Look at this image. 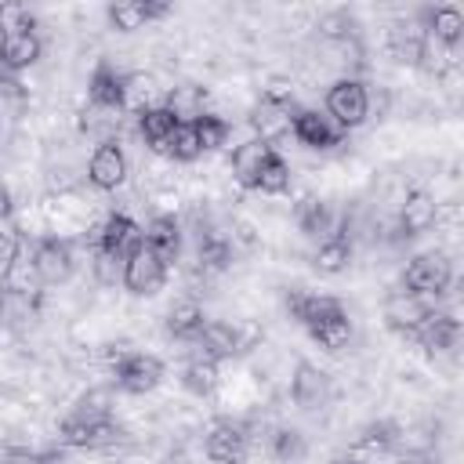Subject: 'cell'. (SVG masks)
<instances>
[{
  "label": "cell",
  "mask_w": 464,
  "mask_h": 464,
  "mask_svg": "<svg viewBox=\"0 0 464 464\" xmlns=\"http://www.w3.org/2000/svg\"><path fill=\"white\" fill-rule=\"evenodd\" d=\"M181 384H185L192 395H199V399L214 395V392H218V384H221L218 362H214V359H207L203 352H192V359H188V366H185V377H181Z\"/></svg>",
  "instance_id": "26"
},
{
  "label": "cell",
  "mask_w": 464,
  "mask_h": 464,
  "mask_svg": "<svg viewBox=\"0 0 464 464\" xmlns=\"http://www.w3.org/2000/svg\"><path fill=\"white\" fill-rule=\"evenodd\" d=\"M192 348L196 352H203L207 359H228V355H236L243 344H239V330L232 326V323H221V319H207L203 323V330L196 334V341H192Z\"/></svg>",
  "instance_id": "16"
},
{
  "label": "cell",
  "mask_w": 464,
  "mask_h": 464,
  "mask_svg": "<svg viewBox=\"0 0 464 464\" xmlns=\"http://www.w3.org/2000/svg\"><path fill=\"white\" fill-rule=\"evenodd\" d=\"M72 246L58 236H44L40 243H33V268L40 276V286H58L72 276Z\"/></svg>",
  "instance_id": "4"
},
{
  "label": "cell",
  "mask_w": 464,
  "mask_h": 464,
  "mask_svg": "<svg viewBox=\"0 0 464 464\" xmlns=\"http://www.w3.org/2000/svg\"><path fill=\"white\" fill-rule=\"evenodd\" d=\"M286 308H290V315H294L301 326H308V330H312L315 323H323V319L344 312V304H341L337 297H330V294H312V290H294V294L286 297Z\"/></svg>",
  "instance_id": "14"
},
{
  "label": "cell",
  "mask_w": 464,
  "mask_h": 464,
  "mask_svg": "<svg viewBox=\"0 0 464 464\" xmlns=\"http://www.w3.org/2000/svg\"><path fill=\"white\" fill-rule=\"evenodd\" d=\"M120 123H123V109H109V105H94V102H87L80 109V130L87 138H98V145L120 141Z\"/></svg>",
  "instance_id": "22"
},
{
  "label": "cell",
  "mask_w": 464,
  "mask_h": 464,
  "mask_svg": "<svg viewBox=\"0 0 464 464\" xmlns=\"http://www.w3.org/2000/svg\"><path fill=\"white\" fill-rule=\"evenodd\" d=\"M11 210H14L11 192H7V185H0V221H7V218H11Z\"/></svg>",
  "instance_id": "41"
},
{
  "label": "cell",
  "mask_w": 464,
  "mask_h": 464,
  "mask_svg": "<svg viewBox=\"0 0 464 464\" xmlns=\"http://www.w3.org/2000/svg\"><path fill=\"white\" fill-rule=\"evenodd\" d=\"M410 337H417L428 352H450V348L457 344V337H460V323H457L453 312H439V308H431V312L424 315V323H420Z\"/></svg>",
  "instance_id": "15"
},
{
  "label": "cell",
  "mask_w": 464,
  "mask_h": 464,
  "mask_svg": "<svg viewBox=\"0 0 464 464\" xmlns=\"http://www.w3.org/2000/svg\"><path fill=\"white\" fill-rule=\"evenodd\" d=\"M167 283V265L145 246V239L127 254V265H123V286L138 297H149L156 294L160 286Z\"/></svg>",
  "instance_id": "3"
},
{
  "label": "cell",
  "mask_w": 464,
  "mask_h": 464,
  "mask_svg": "<svg viewBox=\"0 0 464 464\" xmlns=\"http://www.w3.org/2000/svg\"><path fill=\"white\" fill-rule=\"evenodd\" d=\"M450 279H453V268H450L446 254H439V250H428V254L410 257V265H406V272H402V286L413 290V294H420V297H439V294H446Z\"/></svg>",
  "instance_id": "1"
},
{
  "label": "cell",
  "mask_w": 464,
  "mask_h": 464,
  "mask_svg": "<svg viewBox=\"0 0 464 464\" xmlns=\"http://www.w3.org/2000/svg\"><path fill=\"white\" fill-rule=\"evenodd\" d=\"M246 446H250V428L232 424V420L214 424L210 435H207V453H210V460H243V457H246Z\"/></svg>",
  "instance_id": "17"
},
{
  "label": "cell",
  "mask_w": 464,
  "mask_h": 464,
  "mask_svg": "<svg viewBox=\"0 0 464 464\" xmlns=\"http://www.w3.org/2000/svg\"><path fill=\"white\" fill-rule=\"evenodd\" d=\"M428 36H435L439 44H450L457 47L460 36H464V14L453 7V4H442V7H431L424 11V25H420Z\"/></svg>",
  "instance_id": "25"
},
{
  "label": "cell",
  "mask_w": 464,
  "mask_h": 464,
  "mask_svg": "<svg viewBox=\"0 0 464 464\" xmlns=\"http://www.w3.org/2000/svg\"><path fill=\"white\" fill-rule=\"evenodd\" d=\"M334 464H362V460H355V457H337Z\"/></svg>",
  "instance_id": "42"
},
{
  "label": "cell",
  "mask_w": 464,
  "mask_h": 464,
  "mask_svg": "<svg viewBox=\"0 0 464 464\" xmlns=\"http://www.w3.org/2000/svg\"><path fill=\"white\" fill-rule=\"evenodd\" d=\"M210 464H243V460H210Z\"/></svg>",
  "instance_id": "43"
},
{
  "label": "cell",
  "mask_w": 464,
  "mask_h": 464,
  "mask_svg": "<svg viewBox=\"0 0 464 464\" xmlns=\"http://www.w3.org/2000/svg\"><path fill=\"white\" fill-rule=\"evenodd\" d=\"M290 395L301 410H319L330 399V377L312 362H297V370L290 377Z\"/></svg>",
  "instance_id": "12"
},
{
  "label": "cell",
  "mask_w": 464,
  "mask_h": 464,
  "mask_svg": "<svg viewBox=\"0 0 464 464\" xmlns=\"http://www.w3.org/2000/svg\"><path fill=\"white\" fill-rule=\"evenodd\" d=\"M304 435L297 431V428H279L276 435H272V457L279 460V464H297L301 457H304Z\"/></svg>",
  "instance_id": "36"
},
{
  "label": "cell",
  "mask_w": 464,
  "mask_h": 464,
  "mask_svg": "<svg viewBox=\"0 0 464 464\" xmlns=\"http://www.w3.org/2000/svg\"><path fill=\"white\" fill-rule=\"evenodd\" d=\"M152 94H156V87H152V76L149 72H127V83H123V112H145V109H152Z\"/></svg>",
  "instance_id": "31"
},
{
  "label": "cell",
  "mask_w": 464,
  "mask_h": 464,
  "mask_svg": "<svg viewBox=\"0 0 464 464\" xmlns=\"http://www.w3.org/2000/svg\"><path fill=\"white\" fill-rule=\"evenodd\" d=\"M44 51V40L36 29H18V33H4L0 36V69L18 72L29 69Z\"/></svg>",
  "instance_id": "13"
},
{
  "label": "cell",
  "mask_w": 464,
  "mask_h": 464,
  "mask_svg": "<svg viewBox=\"0 0 464 464\" xmlns=\"http://www.w3.org/2000/svg\"><path fill=\"white\" fill-rule=\"evenodd\" d=\"M123 265L127 257L123 254H112V250H91V272L102 286H116L123 283Z\"/></svg>",
  "instance_id": "34"
},
{
  "label": "cell",
  "mask_w": 464,
  "mask_h": 464,
  "mask_svg": "<svg viewBox=\"0 0 464 464\" xmlns=\"http://www.w3.org/2000/svg\"><path fill=\"white\" fill-rule=\"evenodd\" d=\"M272 152H276V145H268V141H261V138L243 141V145L232 152V178H236L239 185L254 188V181H257L261 167L272 160Z\"/></svg>",
  "instance_id": "21"
},
{
  "label": "cell",
  "mask_w": 464,
  "mask_h": 464,
  "mask_svg": "<svg viewBox=\"0 0 464 464\" xmlns=\"http://www.w3.org/2000/svg\"><path fill=\"white\" fill-rule=\"evenodd\" d=\"M87 178L102 192H112V188H120L127 181V152L120 149V141H105V145H98L91 152Z\"/></svg>",
  "instance_id": "7"
},
{
  "label": "cell",
  "mask_w": 464,
  "mask_h": 464,
  "mask_svg": "<svg viewBox=\"0 0 464 464\" xmlns=\"http://www.w3.org/2000/svg\"><path fill=\"white\" fill-rule=\"evenodd\" d=\"M424 29L417 22H395L388 29V54L399 62V65H417L420 51H424Z\"/></svg>",
  "instance_id": "23"
},
{
  "label": "cell",
  "mask_w": 464,
  "mask_h": 464,
  "mask_svg": "<svg viewBox=\"0 0 464 464\" xmlns=\"http://www.w3.org/2000/svg\"><path fill=\"white\" fill-rule=\"evenodd\" d=\"M435 221H439V203H435L431 192H420V188H417V192H410V196L399 203L395 225H399L402 236H420V232H428Z\"/></svg>",
  "instance_id": "11"
},
{
  "label": "cell",
  "mask_w": 464,
  "mask_h": 464,
  "mask_svg": "<svg viewBox=\"0 0 464 464\" xmlns=\"http://www.w3.org/2000/svg\"><path fill=\"white\" fill-rule=\"evenodd\" d=\"M290 181H294L290 163H286L279 152H272V160L261 167V174H257L254 188H257V192H265V196H279V192H286V188H290Z\"/></svg>",
  "instance_id": "30"
},
{
  "label": "cell",
  "mask_w": 464,
  "mask_h": 464,
  "mask_svg": "<svg viewBox=\"0 0 464 464\" xmlns=\"http://www.w3.org/2000/svg\"><path fill=\"white\" fill-rule=\"evenodd\" d=\"M417 65H420L428 76L442 80V76H446V72L457 65V47H450V44H439L435 36H424V51H420Z\"/></svg>",
  "instance_id": "28"
},
{
  "label": "cell",
  "mask_w": 464,
  "mask_h": 464,
  "mask_svg": "<svg viewBox=\"0 0 464 464\" xmlns=\"http://www.w3.org/2000/svg\"><path fill=\"white\" fill-rule=\"evenodd\" d=\"M395 442H399V428H395L392 420H373V424H366L362 435H359V446H362V450H377V453L392 450Z\"/></svg>",
  "instance_id": "38"
},
{
  "label": "cell",
  "mask_w": 464,
  "mask_h": 464,
  "mask_svg": "<svg viewBox=\"0 0 464 464\" xmlns=\"http://www.w3.org/2000/svg\"><path fill=\"white\" fill-rule=\"evenodd\" d=\"M297 225L301 232L308 236H323V239H344V228H348V214H337L326 199L319 196H308L297 203Z\"/></svg>",
  "instance_id": "6"
},
{
  "label": "cell",
  "mask_w": 464,
  "mask_h": 464,
  "mask_svg": "<svg viewBox=\"0 0 464 464\" xmlns=\"http://www.w3.org/2000/svg\"><path fill=\"white\" fill-rule=\"evenodd\" d=\"M203 323H207V315H203V308L196 301H178L167 312V330H170V337H181V341H196Z\"/></svg>",
  "instance_id": "27"
},
{
  "label": "cell",
  "mask_w": 464,
  "mask_h": 464,
  "mask_svg": "<svg viewBox=\"0 0 464 464\" xmlns=\"http://www.w3.org/2000/svg\"><path fill=\"white\" fill-rule=\"evenodd\" d=\"M163 109L174 116V123H196L207 116V91L199 83H174L163 98Z\"/></svg>",
  "instance_id": "19"
},
{
  "label": "cell",
  "mask_w": 464,
  "mask_h": 464,
  "mask_svg": "<svg viewBox=\"0 0 464 464\" xmlns=\"http://www.w3.org/2000/svg\"><path fill=\"white\" fill-rule=\"evenodd\" d=\"M112 373H116V384L123 392H130V395H145V392H152L163 381V366L149 352H127L123 362Z\"/></svg>",
  "instance_id": "5"
},
{
  "label": "cell",
  "mask_w": 464,
  "mask_h": 464,
  "mask_svg": "<svg viewBox=\"0 0 464 464\" xmlns=\"http://www.w3.org/2000/svg\"><path fill=\"white\" fill-rule=\"evenodd\" d=\"M18 246H22V236L14 228H0V279L11 268V261L18 257Z\"/></svg>",
  "instance_id": "39"
},
{
  "label": "cell",
  "mask_w": 464,
  "mask_h": 464,
  "mask_svg": "<svg viewBox=\"0 0 464 464\" xmlns=\"http://www.w3.org/2000/svg\"><path fill=\"white\" fill-rule=\"evenodd\" d=\"M326 116L337 120L344 130L348 127H359L370 109H366V87L355 80V76H341L330 91H326Z\"/></svg>",
  "instance_id": "2"
},
{
  "label": "cell",
  "mask_w": 464,
  "mask_h": 464,
  "mask_svg": "<svg viewBox=\"0 0 464 464\" xmlns=\"http://www.w3.org/2000/svg\"><path fill=\"white\" fill-rule=\"evenodd\" d=\"M181 221L174 218V214H156L149 225H145V232H141V239H145V246L170 268L178 257H181Z\"/></svg>",
  "instance_id": "10"
},
{
  "label": "cell",
  "mask_w": 464,
  "mask_h": 464,
  "mask_svg": "<svg viewBox=\"0 0 464 464\" xmlns=\"http://www.w3.org/2000/svg\"><path fill=\"white\" fill-rule=\"evenodd\" d=\"M348 261H352V243L348 239H323L319 243V250H315V265H319V272H341V268H348Z\"/></svg>",
  "instance_id": "35"
},
{
  "label": "cell",
  "mask_w": 464,
  "mask_h": 464,
  "mask_svg": "<svg viewBox=\"0 0 464 464\" xmlns=\"http://www.w3.org/2000/svg\"><path fill=\"white\" fill-rule=\"evenodd\" d=\"M134 120H138L141 141H149V149H152L156 156H163V152H167V141H170V134H174V127H178L174 116H170L163 105H152V109L138 112Z\"/></svg>",
  "instance_id": "24"
},
{
  "label": "cell",
  "mask_w": 464,
  "mask_h": 464,
  "mask_svg": "<svg viewBox=\"0 0 464 464\" xmlns=\"http://www.w3.org/2000/svg\"><path fill=\"white\" fill-rule=\"evenodd\" d=\"M428 312H431V297H420L406 286H399L384 297V319H388V326H395L402 334H413Z\"/></svg>",
  "instance_id": "9"
},
{
  "label": "cell",
  "mask_w": 464,
  "mask_h": 464,
  "mask_svg": "<svg viewBox=\"0 0 464 464\" xmlns=\"http://www.w3.org/2000/svg\"><path fill=\"white\" fill-rule=\"evenodd\" d=\"M290 130H294L297 141H304L308 149H334V145L344 141V127H341L337 120H330L326 112H319V109H301V112L294 116V127H290Z\"/></svg>",
  "instance_id": "8"
},
{
  "label": "cell",
  "mask_w": 464,
  "mask_h": 464,
  "mask_svg": "<svg viewBox=\"0 0 464 464\" xmlns=\"http://www.w3.org/2000/svg\"><path fill=\"white\" fill-rule=\"evenodd\" d=\"M170 7L167 4H156V0H116L109 4V22L120 29V33H134L141 29L145 22L152 18H163Z\"/></svg>",
  "instance_id": "20"
},
{
  "label": "cell",
  "mask_w": 464,
  "mask_h": 464,
  "mask_svg": "<svg viewBox=\"0 0 464 464\" xmlns=\"http://www.w3.org/2000/svg\"><path fill=\"white\" fill-rule=\"evenodd\" d=\"M163 156H167V160H178V163H192L196 156H203L199 138H196V127H192V123H178L174 134H170V141H167V152H163Z\"/></svg>",
  "instance_id": "33"
},
{
  "label": "cell",
  "mask_w": 464,
  "mask_h": 464,
  "mask_svg": "<svg viewBox=\"0 0 464 464\" xmlns=\"http://www.w3.org/2000/svg\"><path fill=\"white\" fill-rule=\"evenodd\" d=\"M395 464H439L431 453H424V450H410V453H402Z\"/></svg>",
  "instance_id": "40"
},
{
  "label": "cell",
  "mask_w": 464,
  "mask_h": 464,
  "mask_svg": "<svg viewBox=\"0 0 464 464\" xmlns=\"http://www.w3.org/2000/svg\"><path fill=\"white\" fill-rule=\"evenodd\" d=\"M123 83H127V72H120L112 62H98L91 80H87V94L94 105L123 109Z\"/></svg>",
  "instance_id": "18"
},
{
  "label": "cell",
  "mask_w": 464,
  "mask_h": 464,
  "mask_svg": "<svg viewBox=\"0 0 464 464\" xmlns=\"http://www.w3.org/2000/svg\"><path fill=\"white\" fill-rule=\"evenodd\" d=\"M25 105H29V91L14 76H0V127L18 123L25 116Z\"/></svg>",
  "instance_id": "29"
},
{
  "label": "cell",
  "mask_w": 464,
  "mask_h": 464,
  "mask_svg": "<svg viewBox=\"0 0 464 464\" xmlns=\"http://www.w3.org/2000/svg\"><path fill=\"white\" fill-rule=\"evenodd\" d=\"M192 127H196V138H199V149H203V152H210V149H221V145L228 141V123H225L221 116H214V112L199 116Z\"/></svg>",
  "instance_id": "37"
},
{
  "label": "cell",
  "mask_w": 464,
  "mask_h": 464,
  "mask_svg": "<svg viewBox=\"0 0 464 464\" xmlns=\"http://www.w3.org/2000/svg\"><path fill=\"white\" fill-rule=\"evenodd\" d=\"M308 334H312L326 352H341V348L352 341V323H348V315L341 312V315H330V319L315 323Z\"/></svg>",
  "instance_id": "32"
}]
</instances>
